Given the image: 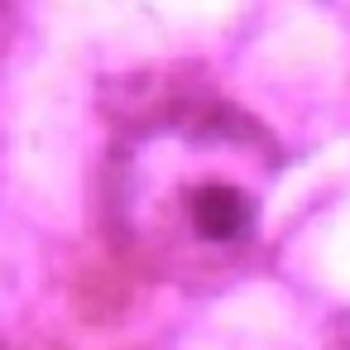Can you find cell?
<instances>
[{
	"instance_id": "6da1fadb",
	"label": "cell",
	"mask_w": 350,
	"mask_h": 350,
	"mask_svg": "<svg viewBox=\"0 0 350 350\" xmlns=\"http://www.w3.org/2000/svg\"><path fill=\"white\" fill-rule=\"evenodd\" d=\"M278 173L273 139L226 101H168L106 159V221L120 254L173 283H216L259 240Z\"/></svg>"
}]
</instances>
